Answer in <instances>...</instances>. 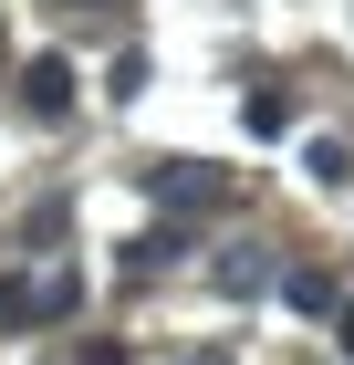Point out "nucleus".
I'll return each instance as SVG.
<instances>
[{"instance_id": "1", "label": "nucleus", "mask_w": 354, "mask_h": 365, "mask_svg": "<svg viewBox=\"0 0 354 365\" xmlns=\"http://www.w3.org/2000/svg\"><path fill=\"white\" fill-rule=\"evenodd\" d=\"M21 105H31V115H73V63H63V53H42V63L21 73Z\"/></svg>"}, {"instance_id": "2", "label": "nucleus", "mask_w": 354, "mask_h": 365, "mask_svg": "<svg viewBox=\"0 0 354 365\" xmlns=\"http://www.w3.org/2000/svg\"><path fill=\"white\" fill-rule=\"evenodd\" d=\"M157 198H167V209H219V198H229V178H209V168H188V157H177V168H157Z\"/></svg>"}, {"instance_id": "3", "label": "nucleus", "mask_w": 354, "mask_h": 365, "mask_svg": "<svg viewBox=\"0 0 354 365\" xmlns=\"http://www.w3.org/2000/svg\"><path fill=\"white\" fill-rule=\"evenodd\" d=\"M281 292H292V313H333V282L323 272H281Z\"/></svg>"}, {"instance_id": "4", "label": "nucleus", "mask_w": 354, "mask_h": 365, "mask_svg": "<svg viewBox=\"0 0 354 365\" xmlns=\"http://www.w3.org/2000/svg\"><path fill=\"white\" fill-rule=\"evenodd\" d=\"M292 125V94H250V136H281Z\"/></svg>"}, {"instance_id": "5", "label": "nucleus", "mask_w": 354, "mask_h": 365, "mask_svg": "<svg viewBox=\"0 0 354 365\" xmlns=\"http://www.w3.org/2000/svg\"><path fill=\"white\" fill-rule=\"evenodd\" d=\"M219 282H229V292H261V282H271V261H261V251H240V261H219Z\"/></svg>"}, {"instance_id": "6", "label": "nucleus", "mask_w": 354, "mask_h": 365, "mask_svg": "<svg viewBox=\"0 0 354 365\" xmlns=\"http://www.w3.org/2000/svg\"><path fill=\"white\" fill-rule=\"evenodd\" d=\"M344 355H354V303H344Z\"/></svg>"}, {"instance_id": "7", "label": "nucleus", "mask_w": 354, "mask_h": 365, "mask_svg": "<svg viewBox=\"0 0 354 365\" xmlns=\"http://www.w3.org/2000/svg\"><path fill=\"white\" fill-rule=\"evenodd\" d=\"M188 365H229V355H188Z\"/></svg>"}]
</instances>
